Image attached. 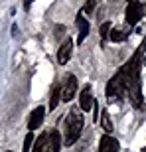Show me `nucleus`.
I'll return each mask as SVG.
<instances>
[{
  "label": "nucleus",
  "mask_w": 146,
  "mask_h": 152,
  "mask_svg": "<svg viewBox=\"0 0 146 152\" xmlns=\"http://www.w3.org/2000/svg\"><path fill=\"white\" fill-rule=\"evenodd\" d=\"M63 129H65V138H63V144L65 146H73L77 138L81 136V130H83V115L79 113L77 109H71L65 117V123H63Z\"/></svg>",
  "instance_id": "f257e3e1"
},
{
  "label": "nucleus",
  "mask_w": 146,
  "mask_h": 152,
  "mask_svg": "<svg viewBox=\"0 0 146 152\" xmlns=\"http://www.w3.org/2000/svg\"><path fill=\"white\" fill-rule=\"evenodd\" d=\"M61 150V136L55 129H47L42 132L39 138L34 140L32 152H59Z\"/></svg>",
  "instance_id": "f03ea898"
},
{
  "label": "nucleus",
  "mask_w": 146,
  "mask_h": 152,
  "mask_svg": "<svg viewBox=\"0 0 146 152\" xmlns=\"http://www.w3.org/2000/svg\"><path fill=\"white\" fill-rule=\"evenodd\" d=\"M124 95H126V89H124V85L120 83V79L115 75V77L107 83V99H109V103H117L118 99H123Z\"/></svg>",
  "instance_id": "7ed1b4c3"
},
{
  "label": "nucleus",
  "mask_w": 146,
  "mask_h": 152,
  "mask_svg": "<svg viewBox=\"0 0 146 152\" xmlns=\"http://www.w3.org/2000/svg\"><path fill=\"white\" fill-rule=\"evenodd\" d=\"M75 91H77V77L73 73H67L61 81V101L69 103L75 95Z\"/></svg>",
  "instance_id": "20e7f679"
},
{
  "label": "nucleus",
  "mask_w": 146,
  "mask_h": 152,
  "mask_svg": "<svg viewBox=\"0 0 146 152\" xmlns=\"http://www.w3.org/2000/svg\"><path fill=\"white\" fill-rule=\"evenodd\" d=\"M146 14V4H140V2H130L126 6V22L130 26H136V24L142 20V16Z\"/></svg>",
  "instance_id": "39448f33"
},
{
  "label": "nucleus",
  "mask_w": 146,
  "mask_h": 152,
  "mask_svg": "<svg viewBox=\"0 0 146 152\" xmlns=\"http://www.w3.org/2000/svg\"><path fill=\"white\" fill-rule=\"evenodd\" d=\"M71 53H73V39L67 38V39H65V42L61 44V48L57 50V61L61 63V65H65V63L69 61Z\"/></svg>",
  "instance_id": "423d86ee"
},
{
  "label": "nucleus",
  "mask_w": 146,
  "mask_h": 152,
  "mask_svg": "<svg viewBox=\"0 0 146 152\" xmlns=\"http://www.w3.org/2000/svg\"><path fill=\"white\" fill-rule=\"evenodd\" d=\"M44 117H45V109L44 107H38L32 111V115H30V121H28V130H36L42 126V123H44Z\"/></svg>",
  "instance_id": "0eeeda50"
},
{
  "label": "nucleus",
  "mask_w": 146,
  "mask_h": 152,
  "mask_svg": "<svg viewBox=\"0 0 146 152\" xmlns=\"http://www.w3.org/2000/svg\"><path fill=\"white\" fill-rule=\"evenodd\" d=\"M99 152H118V142L111 134H103L99 140Z\"/></svg>",
  "instance_id": "6e6552de"
},
{
  "label": "nucleus",
  "mask_w": 146,
  "mask_h": 152,
  "mask_svg": "<svg viewBox=\"0 0 146 152\" xmlns=\"http://www.w3.org/2000/svg\"><path fill=\"white\" fill-rule=\"evenodd\" d=\"M79 105H81V109H83L85 113L93 111V105H95V101H93V93H91V87H85V89L81 91V95H79Z\"/></svg>",
  "instance_id": "1a4fd4ad"
},
{
  "label": "nucleus",
  "mask_w": 146,
  "mask_h": 152,
  "mask_svg": "<svg viewBox=\"0 0 146 152\" xmlns=\"http://www.w3.org/2000/svg\"><path fill=\"white\" fill-rule=\"evenodd\" d=\"M77 26H79V36H77V44H83L85 38L89 36V20H85L83 12L77 14Z\"/></svg>",
  "instance_id": "9d476101"
},
{
  "label": "nucleus",
  "mask_w": 146,
  "mask_h": 152,
  "mask_svg": "<svg viewBox=\"0 0 146 152\" xmlns=\"http://www.w3.org/2000/svg\"><path fill=\"white\" fill-rule=\"evenodd\" d=\"M59 99H61V85L51 91V99H50V109H51V111H55V109H57V103H59Z\"/></svg>",
  "instance_id": "9b49d317"
},
{
  "label": "nucleus",
  "mask_w": 146,
  "mask_h": 152,
  "mask_svg": "<svg viewBox=\"0 0 146 152\" xmlns=\"http://www.w3.org/2000/svg\"><path fill=\"white\" fill-rule=\"evenodd\" d=\"M126 36H128V30H111L109 39H112V42H124Z\"/></svg>",
  "instance_id": "f8f14e48"
},
{
  "label": "nucleus",
  "mask_w": 146,
  "mask_h": 152,
  "mask_svg": "<svg viewBox=\"0 0 146 152\" xmlns=\"http://www.w3.org/2000/svg\"><path fill=\"white\" fill-rule=\"evenodd\" d=\"M101 124H103V129H105L107 134L112 132V123H111V117H109L107 111H103V113H101Z\"/></svg>",
  "instance_id": "ddd939ff"
},
{
  "label": "nucleus",
  "mask_w": 146,
  "mask_h": 152,
  "mask_svg": "<svg viewBox=\"0 0 146 152\" xmlns=\"http://www.w3.org/2000/svg\"><path fill=\"white\" fill-rule=\"evenodd\" d=\"M32 146H34V132L30 130L28 134H26V138H24V146H22V152H30V150H32Z\"/></svg>",
  "instance_id": "4468645a"
},
{
  "label": "nucleus",
  "mask_w": 146,
  "mask_h": 152,
  "mask_svg": "<svg viewBox=\"0 0 146 152\" xmlns=\"http://www.w3.org/2000/svg\"><path fill=\"white\" fill-rule=\"evenodd\" d=\"M101 38H103V44H105V39H109V34H111V22H105L101 24Z\"/></svg>",
  "instance_id": "2eb2a0df"
},
{
  "label": "nucleus",
  "mask_w": 146,
  "mask_h": 152,
  "mask_svg": "<svg viewBox=\"0 0 146 152\" xmlns=\"http://www.w3.org/2000/svg\"><path fill=\"white\" fill-rule=\"evenodd\" d=\"M97 2H99V0H87V2L83 4V14H91V12L95 10Z\"/></svg>",
  "instance_id": "dca6fc26"
},
{
  "label": "nucleus",
  "mask_w": 146,
  "mask_h": 152,
  "mask_svg": "<svg viewBox=\"0 0 146 152\" xmlns=\"http://www.w3.org/2000/svg\"><path fill=\"white\" fill-rule=\"evenodd\" d=\"M32 4H34V0H24V10L28 12L30 8H32Z\"/></svg>",
  "instance_id": "f3484780"
},
{
  "label": "nucleus",
  "mask_w": 146,
  "mask_h": 152,
  "mask_svg": "<svg viewBox=\"0 0 146 152\" xmlns=\"http://www.w3.org/2000/svg\"><path fill=\"white\" fill-rule=\"evenodd\" d=\"M128 2H138V0H128Z\"/></svg>",
  "instance_id": "a211bd4d"
}]
</instances>
